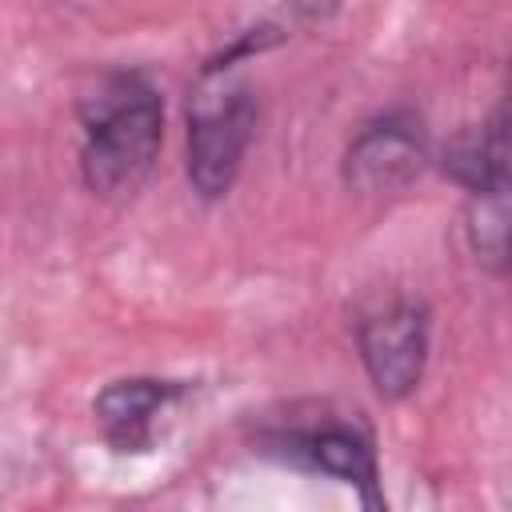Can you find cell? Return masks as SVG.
<instances>
[{
  "instance_id": "6da1fadb",
  "label": "cell",
  "mask_w": 512,
  "mask_h": 512,
  "mask_svg": "<svg viewBox=\"0 0 512 512\" xmlns=\"http://www.w3.org/2000/svg\"><path fill=\"white\" fill-rule=\"evenodd\" d=\"M164 136V108L144 76H108L84 104L80 176L88 192L116 200L140 188Z\"/></svg>"
},
{
  "instance_id": "7a4b0ae2",
  "label": "cell",
  "mask_w": 512,
  "mask_h": 512,
  "mask_svg": "<svg viewBox=\"0 0 512 512\" xmlns=\"http://www.w3.org/2000/svg\"><path fill=\"white\" fill-rule=\"evenodd\" d=\"M256 132V100L244 84H224L200 76L188 104V180L204 200L232 188L244 152Z\"/></svg>"
},
{
  "instance_id": "3957f363",
  "label": "cell",
  "mask_w": 512,
  "mask_h": 512,
  "mask_svg": "<svg viewBox=\"0 0 512 512\" xmlns=\"http://www.w3.org/2000/svg\"><path fill=\"white\" fill-rule=\"evenodd\" d=\"M356 340L368 380L384 400H400L420 384L428 360V316L420 304L396 300L380 308L360 324Z\"/></svg>"
},
{
  "instance_id": "277c9868",
  "label": "cell",
  "mask_w": 512,
  "mask_h": 512,
  "mask_svg": "<svg viewBox=\"0 0 512 512\" xmlns=\"http://www.w3.org/2000/svg\"><path fill=\"white\" fill-rule=\"evenodd\" d=\"M424 168V124L408 108H392L364 124L344 152V180L356 192L404 188Z\"/></svg>"
},
{
  "instance_id": "5b68a950",
  "label": "cell",
  "mask_w": 512,
  "mask_h": 512,
  "mask_svg": "<svg viewBox=\"0 0 512 512\" xmlns=\"http://www.w3.org/2000/svg\"><path fill=\"white\" fill-rule=\"evenodd\" d=\"M264 452L336 476L344 484H356L368 504H376V452L372 436L356 424H320V428H300V432H272L264 436Z\"/></svg>"
},
{
  "instance_id": "8992f818",
  "label": "cell",
  "mask_w": 512,
  "mask_h": 512,
  "mask_svg": "<svg viewBox=\"0 0 512 512\" xmlns=\"http://www.w3.org/2000/svg\"><path fill=\"white\" fill-rule=\"evenodd\" d=\"M176 396V384L168 380H112L96 396V420L104 428V440L116 452H144L152 440V420L164 412V404Z\"/></svg>"
},
{
  "instance_id": "52a82bcc",
  "label": "cell",
  "mask_w": 512,
  "mask_h": 512,
  "mask_svg": "<svg viewBox=\"0 0 512 512\" xmlns=\"http://www.w3.org/2000/svg\"><path fill=\"white\" fill-rule=\"evenodd\" d=\"M444 172L456 184H464L468 192H484V188L508 184V128H504V108H496V116L488 124L460 132L444 148Z\"/></svg>"
},
{
  "instance_id": "ba28073f",
  "label": "cell",
  "mask_w": 512,
  "mask_h": 512,
  "mask_svg": "<svg viewBox=\"0 0 512 512\" xmlns=\"http://www.w3.org/2000/svg\"><path fill=\"white\" fill-rule=\"evenodd\" d=\"M468 236H472V252L492 272H504V260H508V184L472 192Z\"/></svg>"
}]
</instances>
